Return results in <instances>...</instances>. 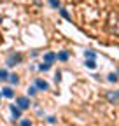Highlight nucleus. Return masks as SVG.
<instances>
[{
	"label": "nucleus",
	"instance_id": "f257e3e1",
	"mask_svg": "<svg viewBox=\"0 0 119 126\" xmlns=\"http://www.w3.org/2000/svg\"><path fill=\"white\" fill-rule=\"evenodd\" d=\"M23 61V54L21 53H12V54H9V58H7V65L9 67H14V65H19V63Z\"/></svg>",
	"mask_w": 119,
	"mask_h": 126
},
{
	"label": "nucleus",
	"instance_id": "f03ea898",
	"mask_svg": "<svg viewBox=\"0 0 119 126\" xmlns=\"http://www.w3.org/2000/svg\"><path fill=\"white\" fill-rule=\"evenodd\" d=\"M16 103H18V107H19L21 110H25V109H28L30 105H32V103H30V98H26V96H19V98L16 100Z\"/></svg>",
	"mask_w": 119,
	"mask_h": 126
},
{
	"label": "nucleus",
	"instance_id": "7ed1b4c3",
	"mask_svg": "<svg viewBox=\"0 0 119 126\" xmlns=\"http://www.w3.org/2000/svg\"><path fill=\"white\" fill-rule=\"evenodd\" d=\"M35 86H37V89H42V91L49 89V84H47L46 81H42V79H37V81H35Z\"/></svg>",
	"mask_w": 119,
	"mask_h": 126
},
{
	"label": "nucleus",
	"instance_id": "20e7f679",
	"mask_svg": "<svg viewBox=\"0 0 119 126\" xmlns=\"http://www.w3.org/2000/svg\"><path fill=\"white\" fill-rule=\"evenodd\" d=\"M11 112H12V117L14 119H19L21 117V109L16 107V105H11Z\"/></svg>",
	"mask_w": 119,
	"mask_h": 126
},
{
	"label": "nucleus",
	"instance_id": "39448f33",
	"mask_svg": "<svg viewBox=\"0 0 119 126\" xmlns=\"http://www.w3.org/2000/svg\"><path fill=\"white\" fill-rule=\"evenodd\" d=\"M44 61H46V63L56 61V54H54V53H46V54H44Z\"/></svg>",
	"mask_w": 119,
	"mask_h": 126
},
{
	"label": "nucleus",
	"instance_id": "423d86ee",
	"mask_svg": "<svg viewBox=\"0 0 119 126\" xmlns=\"http://www.w3.org/2000/svg\"><path fill=\"white\" fill-rule=\"evenodd\" d=\"M2 94H4L5 98H12L14 96V91H12V88H4L2 89Z\"/></svg>",
	"mask_w": 119,
	"mask_h": 126
},
{
	"label": "nucleus",
	"instance_id": "0eeeda50",
	"mask_svg": "<svg viewBox=\"0 0 119 126\" xmlns=\"http://www.w3.org/2000/svg\"><path fill=\"white\" fill-rule=\"evenodd\" d=\"M56 60H61V61H67L68 60V51H60L56 54Z\"/></svg>",
	"mask_w": 119,
	"mask_h": 126
},
{
	"label": "nucleus",
	"instance_id": "6e6552de",
	"mask_svg": "<svg viewBox=\"0 0 119 126\" xmlns=\"http://www.w3.org/2000/svg\"><path fill=\"white\" fill-rule=\"evenodd\" d=\"M86 67L88 68H96V63H95V60H91V58H86Z\"/></svg>",
	"mask_w": 119,
	"mask_h": 126
},
{
	"label": "nucleus",
	"instance_id": "1a4fd4ad",
	"mask_svg": "<svg viewBox=\"0 0 119 126\" xmlns=\"http://www.w3.org/2000/svg\"><path fill=\"white\" fill-rule=\"evenodd\" d=\"M49 68H51V63H46V61H44L42 65H39V70L40 72H47Z\"/></svg>",
	"mask_w": 119,
	"mask_h": 126
},
{
	"label": "nucleus",
	"instance_id": "9d476101",
	"mask_svg": "<svg viewBox=\"0 0 119 126\" xmlns=\"http://www.w3.org/2000/svg\"><path fill=\"white\" fill-rule=\"evenodd\" d=\"M7 79L11 81V84H18V82H19V79H18V75H16V74H11Z\"/></svg>",
	"mask_w": 119,
	"mask_h": 126
},
{
	"label": "nucleus",
	"instance_id": "9b49d317",
	"mask_svg": "<svg viewBox=\"0 0 119 126\" xmlns=\"http://www.w3.org/2000/svg\"><path fill=\"white\" fill-rule=\"evenodd\" d=\"M9 77V74H7V70L5 68H0V81H5V79Z\"/></svg>",
	"mask_w": 119,
	"mask_h": 126
},
{
	"label": "nucleus",
	"instance_id": "f8f14e48",
	"mask_svg": "<svg viewBox=\"0 0 119 126\" xmlns=\"http://www.w3.org/2000/svg\"><path fill=\"white\" fill-rule=\"evenodd\" d=\"M49 5L53 9H60V0H49Z\"/></svg>",
	"mask_w": 119,
	"mask_h": 126
},
{
	"label": "nucleus",
	"instance_id": "ddd939ff",
	"mask_svg": "<svg viewBox=\"0 0 119 126\" xmlns=\"http://www.w3.org/2000/svg\"><path fill=\"white\" fill-rule=\"evenodd\" d=\"M84 58H91V60H95L96 54H95L93 51H86V53H84Z\"/></svg>",
	"mask_w": 119,
	"mask_h": 126
},
{
	"label": "nucleus",
	"instance_id": "4468645a",
	"mask_svg": "<svg viewBox=\"0 0 119 126\" xmlns=\"http://www.w3.org/2000/svg\"><path fill=\"white\" fill-rule=\"evenodd\" d=\"M35 93H37V86H30L28 88V94H30V96H33Z\"/></svg>",
	"mask_w": 119,
	"mask_h": 126
},
{
	"label": "nucleus",
	"instance_id": "2eb2a0df",
	"mask_svg": "<svg viewBox=\"0 0 119 126\" xmlns=\"http://www.w3.org/2000/svg\"><path fill=\"white\" fill-rule=\"evenodd\" d=\"M60 12H61V16H63L65 19H70V16H68V12H67L65 9H61V7H60Z\"/></svg>",
	"mask_w": 119,
	"mask_h": 126
},
{
	"label": "nucleus",
	"instance_id": "dca6fc26",
	"mask_svg": "<svg viewBox=\"0 0 119 126\" xmlns=\"http://www.w3.org/2000/svg\"><path fill=\"white\" fill-rule=\"evenodd\" d=\"M109 81L110 82H116L117 81V74H109Z\"/></svg>",
	"mask_w": 119,
	"mask_h": 126
},
{
	"label": "nucleus",
	"instance_id": "f3484780",
	"mask_svg": "<svg viewBox=\"0 0 119 126\" xmlns=\"http://www.w3.org/2000/svg\"><path fill=\"white\" fill-rule=\"evenodd\" d=\"M54 81H56V82L61 81V72H56V74H54Z\"/></svg>",
	"mask_w": 119,
	"mask_h": 126
},
{
	"label": "nucleus",
	"instance_id": "a211bd4d",
	"mask_svg": "<svg viewBox=\"0 0 119 126\" xmlns=\"http://www.w3.org/2000/svg\"><path fill=\"white\" fill-rule=\"evenodd\" d=\"M47 123H51V124H54V123H56V117H53V116H51V117H47Z\"/></svg>",
	"mask_w": 119,
	"mask_h": 126
},
{
	"label": "nucleus",
	"instance_id": "6ab92c4d",
	"mask_svg": "<svg viewBox=\"0 0 119 126\" xmlns=\"http://www.w3.org/2000/svg\"><path fill=\"white\" fill-rule=\"evenodd\" d=\"M21 124H23V126H30L32 123H30V121H21Z\"/></svg>",
	"mask_w": 119,
	"mask_h": 126
},
{
	"label": "nucleus",
	"instance_id": "aec40b11",
	"mask_svg": "<svg viewBox=\"0 0 119 126\" xmlns=\"http://www.w3.org/2000/svg\"><path fill=\"white\" fill-rule=\"evenodd\" d=\"M0 94H2V93H0Z\"/></svg>",
	"mask_w": 119,
	"mask_h": 126
}]
</instances>
